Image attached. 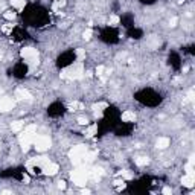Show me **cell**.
Listing matches in <instances>:
<instances>
[{
	"label": "cell",
	"instance_id": "obj_1",
	"mask_svg": "<svg viewBox=\"0 0 195 195\" xmlns=\"http://www.w3.org/2000/svg\"><path fill=\"white\" fill-rule=\"evenodd\" d=\"M70 177L76 186H85L87 180L90 178V169H87V168H76L75 171H72Z\"/></svg>",
	"mask_w": 195,
	"mask_h": 195
},
{
	"label": "cell",
	"instance_id": "obj_2",
	"mask_svg": "<svg viewBox=\"0 0 195 195\" xmlns=\"http://www.w3.org/2000/svg\"><path fill=\"white\" fill-rule=\"evenodd\" d=\"M82 64L78 63L75 66L69 67V69H64L61 73H59V76H61L63 79H79L82 76Z\"/></svg>",
	"mask_w": 195,
	"mask_h": 195
},
{
	"label": "cell",
	"instance_id": "obj_3",
	"mask_svg": "<svg viewBox=\"0 0 195 195\" xmlns=\"http://www.w3.org/2000/svg\"><path fill=\"white\" fill-rule=\"evenodd\" d=\"M87 151H89V150H87L85 145H76V146H73L72 150H70V152H69V157H70V160H72V163L75 165V166L81 165L82 157H84V154H85Z\"/></svg>",
	"mask_w": 195,
	"mask_h": 195
},
{
	"label": "cell",
	"instance_id": "obj_4",
	"mask_svg": "<svg viewBox=\"0 0 195 195\" xmlns=\"http://www.w3.org/2000/svg\"><path fill=\"white\" fill-rule=\"evenodd\" d=\"M22 57L28 61V64L31 67H35L38 64V52H37V49L24 48V49H22Z\"/></svg>",
	"mask_w": 195,
	"mask_h": 195
},
{
	"label": "cell",
	"instance_id": "obj_5",
	"mask_svg": "<svg viewBox=\"0 0 195 195\" xmlns=\"http://www.w3.org/2000/svg\"><path fill=\"white\" fill-rule=\"evenodd\" d=\"M50 145H52V142L48 136H35V139H34V146H35V150L40 151V152L49 150Z\"/></svg>",
	"mask_w": 195,
	"mask_h": 195
},
{
	"label": "cell",
	"instance_id": "obj_6",
	"mask_svg": "<svg viewBox=\"0 0 195 195\" xmlns=\"http://www.w3.org/2000/svg\"><path fill=\"white\" fill-rule=\"evenodd\" d=\"M34 139H35V133H29V131H24L22 136L18 137L20 145H22V150H23L24 152H28V151H29L31 145L34 143Z\"/></svg>",
	"mask_w": 195,
	"mask_h": 195
},
{
	"label": "cell",
	"instance_id": "obj_7",
	"mask_svg": "<svg viewBox=\"0 0 195 195\" xmlns=\"http://www.w3.org/2000/svg\"><path fill=\"white\" fill-rule=\"evenodd\" d=\"M14 105H15V102L11 98H0V111L6 113L14 108Z\"/></svg>",
	"mask_w": 195,
	"mask_h": 195
},
{
	"label": "cell",
	"instance_id": "obj_8",
	"mask_svg": "<svg viewBox=\"0 0 195 195\" xmlns=\"http://www.w3.org/2000/svg\"><path fill=\"white\" fill-rule=\"evenodd\" d=\"M58 172V165L57 163H48L46 166H43V174L44 175H55Z\"/></svg>",
	"mask_w": 195,
	"mask_h": 195
},
{
	"label": "cell",
	"instance_id": "obj_9",
	"mask_svg": "<svg viewBox=\"0 0 195 195\" xmlns=\"http://www.w3.org/2000/svg\"><path fill=\"white\" fill-rule=\"evenodd\" d=\"M181 183H183V186H186V187H194V185H195V177L191 175V174H186V175L181 178Z\"/></svg>",
	"mask_w": 195,
	"mask_h": 195
},
{
	"label": "cell",
	"instance_id": "obj_10",
	"mask_svg": "<svg viewBox=\"0 0 195 195\" xmlns=\"http://www.w3.org/2000/svg\"><path fill=\"white\" fill-rule=\"evenodd\" d=\"M15 96H17L18 99H31V98H32L31 93H29L28 90H24V89H17V90H15Z\"/></svg>",
	"mask_w": 195,
	"mask_h": 195
},
{
	"label": "cell",
	"instance_id": "obj_11",
	"mask_svg": "<svg viewBox=\"0 0 195 195\" xmlns=\"http://www.w3.org/2000/svg\"><path fill=\"white\" fill-rule=\"evenodd\" d=\"M156 146L159 148V150H165V148L169 146V139H168V137H160V139H157Z\"/></svg>",
	"mask_w": 195,
	"mask_h": 195
},
{
	"label": "cell",
	"instance_id": "obj_12",
	"mask_svg": "<svg viewBox=\"0 0 195 195\" xmlns=\"http://www.w3.org/2000/svg\"><path fill=\"white\" fill-rule=\"evenodd\" d=\"M122 120L124 122H134L136 120V114L133 111H125V113H122Z\"/></svg>",
	"mask_w": 195,
	"mask_h": 195
},
{
	"label": "cell",
	"instance_id": "obj_13",
	"mask_svg": "<svg viewBox=\"0 0 195 195\" xmlns=\"http://www.w3.org/2000/svg\"><path fill=\"white\" fill-rule=\"evenodd\" d=\"M11 3H12V6H14L17 11H22L24 8V5H26L24 0H11Z\"/></svg>",
	"mask_w": 195,
	"mask_h": 195
},
{
	"label": "cell",
	"instance_id": "obj_14",
	"mask_svg": "<svg viewBox=\"0 0 195 195\" xmlns=\"http://www.w3.org/2000/svg\"><path fill=\"white\" fill-rule=\"evenodd\" d=\"M95 157H96L95 152H89V151H87V152L84 154V157H82V162H84V163H90V162H93V160H95Z\"/></svg>",
	"mask_w": 195,
	"mask_h": 195
},
{
	"label": "cell",
	"instance_id": "obj_15",
	"mask_svg": "<svg viewBox=\"0 0 195 195\" xmlns=\"http://www.w3.org/2000/svg\"><path fill=\"white\" fill-rule=\"evenodd\" d=\"M96 131H98V125H92V127H89V130L85 131V136L87 137H93L96 134Z\"/></svg>",
	"mask_w": 195,
	"mask_h": 195
},
{
	"label": "cell",
	"instance_id": "obj_16",
	"mask_svg": "<svg viewBox=\"0 0 195 195\" xmlns=\"http://www.w3.org/2000/svg\"><path fill=\"white\" fill-rule=\"evenodd\" d=\"M11 128H12V131H20L23 128V122L22 120H15V122L11 124Z\"/></svg>",
	"mask_w": 195,
	"mask_h": 195
},
{
	"label": "cell",
	"instance_id": "obj_17",
	"mask_svg": "<svg viewBox=\"0 0 195 195\" xmlns=\"http://www.w3.org/2000/svg\"><path fill=\"white\" fill-rule=\"evenodd\" d=\"M84 108V105L81 104V102H72L70 105H69V110L70 111H75V110H82Z\"/></svg>",
	"mask_w": 195,
	"mask_h": 195
},
{
	"label": "cell",
	"instance_id": "obj_18",
	"mask_svg": "<svg viewBox=\"0 0 195 195\" xmlns=\"http://www.w3.org/2000/svg\"><path fill=\"white\" fill-rule=\"evenodd\" d=\"M64 5H66V0H58V2H55V3L52 5V9L58 12V9H59V8H63Z\"/></svg>",
	"mask_w": 195,
	"mask_h": 195
},
{
	"label": "cell",
	"instance_id": "obj_19",
	"mask_svg": "<svg viewBox=\"0 0 195 195\" xmlns=\"http://www.w3.org/2000/svg\"><path fill=\"white\" fill-rule=\"evenodd\" d=\"M136 163H137L139 166H145V165L150 163V159H148V157H139V159L136 160Z\"/></svg>",
	"mask_w": 195,
	"mask_h": 195
},
{
	"label": "cell",
	"instance_id": "obj_20",
	"mask_svg": "<svg viewBox=\"0 0 195 195\" xmlns=\"http://www.w3.org/2000/svg\"><path fill=\"white\" fill-rule=\"evenodd\" d=\"M119 175L122 177V178H127V180H130V178L133 177V174H131L130 171H120V172H119Z\"/></svg>",
	"mask_w": 195,
	"mask_h": 195
},
{
	"label": "cell",
	"instance_id": "obj_21",
	"mask_svg": "<svg viewBox=\"0 0 195 195\" xmlns=\"http://www.w3.org/2000/svg\"><path fill=\"white\" fill-rule=\"evenodd\" d=\"M3 17L6 18V20H14L15 18V12H11V11H6L5 14H3Z\"/></svg>",
	"mask_w": 195,
	"mask_h": 195
},
{
	"label": "cell",
	"instance_id": "obj_22",
	"mask_svg": "<svg viewBox=\"0 0 195 195\" xmlns=\"http://www.w3.org/2000/svg\"><path fill=\"white\" fill-rule=\"evenodd\" d=\"M105 107H107V104H105V102H99V104H95V105H93V110L101 111L102 108H105Z\"/></svg>",
	"mask_w": 195,
	"mask_h": 195
},
{
	"label": "cell",
	"instance_id": "obj_23",
	"mask_svg": "<svg viewBox=\"0 0 195 195\" xmlns=\"http://www.w3.org/2000/svg\"><path fill=\"white\" fill-rule=\"evenodd\" d=\"M104 72H105V67H104V66H98V67H96V75H98V76H102Z\"/></svg>",
	"mask_w": 195,
	"mask_h": 195
},
{
	"label": "cell",
	"instance_id": "obj_24",
	"mask_svg": "<svg viewBox=\"0 0 195 195\" xmlns=\"http://www.w3.org/2000/svg\"><path fill=\"white\" fill-rule=\"evenodd\" d=\"M117 23H119V17H117V15H111V17H110V24H111V26H116Z\"/></svg>",
	"mask_w": 195,
	"mask_h": 195
},
{
	"label": "cell",
	"instance_id": "obj_25",
	"mask_svg": "<svg viewBox=\"0 0 195 195\" xmlns=\"http://www.w3.org/2000/svg\"><path fill=\"white\" fill-rule=\"evenodd\" d=\"M82 38H84V40H90V38H92V29H87V31H84V34H82Z\"/></svg>",
	"mask_w": 195,
	"mask_h": 195
},
{
	"label": "cell",
	"instance_id": "obj_26",
	"mask_svg": "<svg viewBox=\"0 0 195 195\" xmlns=\"http://www.w3.org/2000/svg\"><path fill=\"white\" fill-rule=\"evenodd\" d=\"M78 124L79 125H89V119H87V117H78Z\"/></svg>",
	"mask_w": 195,
	"mask_h": 195
},
{
	"label": "cell",
	"instance_id": "obj_27",
	"mask_svg": "<svg viewBox=\"0 0 195 195\" xmlns=\"http://www.w3.org/2000/svg\"><path fill=\"white\" fill-rule=\"evenodd\" d=\"M76 57H78L79 59H82V58L85 57V52H84V49H76Z\"/></svg>",
	"mask_w": 195,
	"mask_h": 195
},
{
	"label": "cell",
	"instance_id": "obj_28",
	"mask_svg": "<svg viewBox=\"0 0 195 195\" xmlns=\"http://www.w3.org/2000/svg\"><path fill=\"white\" fill-rule=\"evenodd\" d=\"M177 23H178V18H177V17H174V18H171V20H169V26H171V28L177 26Z\"/></svg>",
	"mask_w": 195,
	"mask_h": 195
},
{
	"label": "cell",
	"instance_id": "obj_29",
	"mask_svg": "<svg viewBox=\"0 0 195 195\" xmlns=\"http://www.w3.org/2000/svg\"><path fill=\"white\" fill-rule=\"evenodd\" d=\"M24 131H29V133H35V131H37V127H35V125H29V127H28V128H26Z\"/></svg>",
	"mask_w": 195,
	"mask_h": 195
},
{
	"label": "cell",
	"instance_id": "obj_30",
	"mask_svg": "<svg viewBox=\"0 0 195 195\" xmlns=\"http://www.w3.org/2000/svg\"><path fill=\"white\" fill-rule=\"evenodd\" d=\"M194 96H195L194 90H189V93H187V101H194Z\"/></svg>",
	"mask_w": 195,
	"mask_h": 195
},
{
	"label": "cell",
	"instance_id": "obj_31",
	"mask_svg": "<svg viewBox=\"0 0 195 195\" xmlns=\"http://www.w3.org/2000/svg\"><path fill=\"white\" fill-rule=\"evenodd\" d=\"M58 187H59V189H66V181L59 180V181H58Z\"/></svg>",
	"mask_w": 195,
	"mask_h": 195
},
{
	"label": "cell",
	"instance_id": "obj_32",
	"mask_svg": "<svg viewBox=\"0 0 195 195\" xmlns=\"http://www.w3.org/2000/svg\"><path fill=\"white\" fill-rule=\"evenodd\" d=\"M171 192H172V191H171V187H168V186L163 187V194H165V195H169Z\"/></svg>",
	"mask_w": 195,
	"mask_h": 195
},
{
	"label": "cell",
	"instance_id": "obj_33",
	"mask_svg": "<svg viewBox=\"0 0 195 195\" xmlns=\"http://www.w3.org/2000/svg\"><path fill=\"white\" fill-rule=\"evenodd\" d=\"M11 31V26H3V32H6V34H8Z\"/></svg>",
	"mask_w": 195,
	"mask_h": 195
},
{
	"label": "cell",
	"instance_id": "obj_34",
	"mask_svg": "<svg viewBox=\"0 0 195 195\" xmlns=\"http://www.w3.org/2000/svg\"><path fill=\"white\" fill-rule=\"evenodd\" d=\"M29 180H31L29 175H24V177H23V181H24V183H29Z\"/></svg>",
	"mask_w": 195,
	"mask_h": 195
},
{
	"label": "cell",
	"instance_id": "obj_35",
	"mask_svg": "<svg viewBox=\"0 0 195 195\" xmlns=\"http://www.w3.org/2000/svg\"><path fill=\"white\" fill-rule=\"evenodd\" d=\"M90 192H92L90 189H82V194H84V195H89Z\"/></svg>",
	"mask_w": 195,
	"mask_h": 195
}]
</instances>
